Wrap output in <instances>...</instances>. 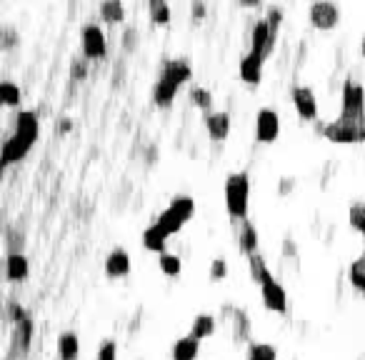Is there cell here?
<instances>
[{
    "label": "cell",
    "instance_id": "cell-1",
    "mask_svg": "<svg viewBox=\"0 0 365 360\" xmlns=\"http://www.w3.org/2000/svg\"><path fill=\"white\" fill-rule=\"evenodd\" d=\"M248 200H251V178L248 173H233L225 180V210L235 223L248 220Z\"/></svg>",
    "mask_w": 365,
    "mask_h": 360
},
{
    "label": "cell",
    "instance_id": "cell-2",
    "mask_svg": "<svg viewBox=\"0 0 365 360\" xmlns=\"http://www.w3.org/2000/svg\"><path fill=\"white\" fill-rule=\"evenodd\" d=\"M193 213H195V203H193L191 195H175V198L170 200L168 208L156 218V225L170 238V235H175L188 220H191Z\"/></svg>",
    "mask_w": 365,
    "mask_h": 360
},
{
    "label": "cell",
    "instance_id": "cell-3",
    "mask_svg": "<svg viewBox=\"0 0 365 360\" xmlns=\"http://www.w3.org/2000/svg\"><path fill=\"white\" fill-rule=\"evenodd\" d=\"M8 320L13 323V353L15 355H28L30 343H33V318L23 306L13 303L8 306Z\"/></svg>",
    "mask_w": 365,
    "mask_h": 360
},
{
    "label": "cell",
    "instance_id": "cell-4",
    "mask_svg": "<svg viewBox=\"0 0 365 360\" xmlns=\"http://www.w3.org/2000/svg\"><path fill=\"white\" fill-rule=\"evenodd\" d=\"M320 133L330 143H365V123H353V120H333L328 126H320Z\"/></svg>",
    "mask_w": 365,
    "mask_h": 360
},
{
    "label": "cell",
    "instance_id": "cell-5",
    "mask_svg": "<svg viewBox=\"0 0 365 360\" xmlns=\"http://www.w3.org/2000/svg\"><path fill=\"white\" fill-rule=\"evenodd\" d=\"M343 120H353V123H365V88L355 80L348 78L343 85Z\"/></svg>",
    "mask_w": 365,
    "mask_h": 360
},
{
    "label": "cell",
    "instance_id": "cell-6",
    "mask_svg": "<svg viewBox=\"0 0 365 360\" xmlns=\"http://www.w3.org/2000/svg\"><path fill=\"white\" fill-rule=\"evenodd\" d=\"M80 40H83V55L88 60H103L108 53V40H105V33H103L100 25H85Z\"/></svg>",
    "mask_w": 365,
    "mask_h": 360
},
{
    "label": "cell",
    "instance_id": "cell-7",
    "mask_svg": "<svg viewBox=\"0 0 365 360\" xmlns=\"http://www.w3.org/2000/svg\"><path fill=\"white\" fill-rule=\"evenodd\" d=\"M273 45H276V36H273L268 20L260 18L253 25V33H251V55L265 60L270 55V50H273Z\"/></svg>",
    "mask_w": 365,
    "mask_h": 360
},
{
    "label": "cell",
    "instance_id": "cell-8",
    "mask_svg": "<svg viewBox=\"0 0 365 360\" xmlns=\"http://www.w3.org/2000/svg\"><path fill=\"white\" fill-rule=\"evenodd\" d=\"M260 293H263V303H265L268 310H273V313H285L288 310V293H285V288H283L281 283L273 278V273H270V276L260 283Z\"/></svg>",
    "mask_w": 365,
    "mask_h": 360
},
{
    "label": "cell",
    "instance_id": "cell-9",
    "mask_svg": "<svg viewBox=\"0 0 365 360\" xmlns=\"http://www.w3.org/2000/svg\"><path fill=\"white\" fill-rule=\"evenodd\" d=\"M281 135V118L276 110L263 108L255 118V140L258 143H273Z\"/></svg>",
    "mask_w": 365,
    "mask_h": 360
},
{
    "label": "cell",
    "instance_id": "cell-10",
    "mask_svg": "<svg viewBox=\"0 0 365 360\" xmlns=\"http://www.w3.org/2000/svg\"><path fill=\"white\" fill-rule=\"evenodd\" d=\"M341 20V8L333 3H313L311 6V23L318 30H330L336 28Z\"/></svg>",
    "mask_w": 365,
    "mask_h": 360
},
{
    "label": "cell",
    "instance_id": "cell-11",
    "mask_svg": "<svg viewBox=\"0 0 365 360\" xmlns=\"http://www.w3.org/2000/svg\"><path fill=\"white\" fill-rule=\"evenodd\" d=\"M293 105L298 110L300 118L306 120H315L318 118V100H315V93L306 85H295L293 88Z\"/></svg>",
    "mask_w": 365,
    "mask_h": 360
},
{
    "label": "cell",
    "instance_id": "cell-12",
    "mask_svg": "<svg viewBox=\"0 0 365 360\" xmlns=\"http://www.w3.org/2000/svg\"><path fill=\"white\" fill-rule=\"evenodd\" d=\"M38 133H40V120L33 110H20L15 118V135H20L28 143H36Z\"/></svg>",
    "mask_w": 365,
    "mask_h": 360
},
{
    "label": "cell",
    "instance_id": "cell-13",
    "mask_svg": "<svg viewBox=\"0 0 365 360\" xmlns=\"http://www.w3.org/2000/svg\"><path fill=\"white\" fill-rule=\"evenodd\" d=\"M191 75H193V70L186 60H168V63L163 66V73H161V78L168 80V83L175 85L178 90H180V85H186L188 80H191Z\"/></svg>",
    "mask_w": 365,
    "mask_h": 360
},
{
    "label": "cell",
    "instance_id": "cell-14",
    "mask_svg": "<svg viewBox=\"0 0 365 360\" xmlns=\"http://www.w3.org/2000/svg\"><path fill=\"white\" fill-rule=\"evenodd\" d=\"M30 148H33V143H28V140H23L20 135L13 133L10 138L3 143V165H13V163L23 160Z\"/></svg>",
    "mask_w": 365,
    "mask_h": 360
},
{
    "label": "cell",
    "instance_id": "cell-15",
    "mask_svg": "<svg viewBox=\"0 0 365 360\" xmlns=\"http://www.w3.org/2000/svg\"><path fill=\"white\" fill-rule=\"evenodd\" d=\"M131 273V255L123 248H115L105 258V276L108 278H123Z\"/></svg>",
    "mask_w": 365,
    "mask_h": 360
},
{
    "label": "cell",
    "instance_id": "cell-16",
    "mask_svg": "<svg viewBox=\"0 0 365 360\" xmlns=\"http://www.w3.org/2000/svg\"><path fill=\"white\" fill-rule=\"evenodd\" d=\"M205 128L213 140H225L230 133V115L228 113H208L205 115Z\"/></svg>",
    "mask_w": 365,
    "mask_h": 360
},
{
    "label": "cell",
    "instance_id": "cell-17",
    "mask_svg": "<svg viewBox=\"0 0 365 360\" xmlns=\"http://www.w3.org/2000/svg\"><path fill=\"white\" fill-rule=\"evenodd\" d=\"M30 273V265H28V258H25L23 253H15V255H8L6 258V278L10 283H20L25 280Z\"/></svg>",
    "mask_w": 365,
    "mask_h": 360
},
{
    "label": "cell",
    "instance_id": "cell-18",
    "mask_svg": "<svg viewBox=\"0 0 365 360\" xmlns=\"http://www.w3.org/2000/svg\"><path fill=\"white\" fill-rule=\"evenodd\" d=\"M260 73H263V60L248 53L246 58L240 60V78L246 80L248 85L260 83Z\"/></svg>",
    "mask_w": 365,
    "mask_h": 360
},
{
    "label": "cell",
    "instance_id": "cell-19",
    "mask_svg": "<svg viewBox=\"0 0 365 360\" xmlns=\"http://www.w3.org/2000/svg\"><path fill=\"white\" fill-rule=\"evenodd\" d=\"M238 246H240V250L246 253L248 258L258 253V233H255V228H253V223H251V220H243V223H240Z\"/></svg>",
    "mask_w": 365,
    "mask_h": 360
},
{
    "label": "cell",
    "instance_id": "cell-20",
    "mask_svg": "<svg viewBox=\"0 0 365 360\" xmlns=\"http://www.w3.org/2000/svg\"><path fill=\"white\" fill-rule=\"evenodd\" d=\"M165 243H168V235L163 233V230L158 228L156 223H153L150 228H145L143 246L148 248V250H153V253H158V255H163V253H165Z\"/></svg>",
    "mask_w": 365,
    "mask_h": 360
},
{
    "label": "cell",
    "instance_id": "cell-21",
    "mask_svg": "<svg viewBox=\"0 0 365 360\" xmlns=\"http://www.w3.org/2000/svg\"><path fill=\"white\" fill-rule=\"evenodd\" d=\"M198 350H200V340H198V338L193 336L180 338L173 345V360H195Z\"/></svg>",
    "mask_w": 365,
    "mask_h": 360
},
{
    "label": "cell",
    "instance_id": "cell-22",
    "mask_svg": "<svg viewBox=\"0 0 365 360\" xmlns=\"http://www.w3.org/2000/svg\"><path fill=\"white\" fill-rule=\"evenodd\" d=\"M175 96H178V88L170 85L168 80L158 78L156 88H153V100H156L158 108H168V105H173Z\"/></svg>",
    "mask_w": 365,
    "mask_h": 360
},
{
    "label": "cell",
    "instance_id": "cell-23",
    "mask_svg": "<svg viewBox=\"0 0 365 360\" xmlns=\"http://www.w3.org/2000/svg\"><path fill=\"white\" fill-rule=\"evenodd\" d=\"M58 353H60V360H75L80 353V340L75 333H63L58 338Z\"/></svg>",
    "mask_w": 365,
    "mask_h": 360
},
{
    "label": "cell",
    "instance_id": "cell-24",
    "mask_svg": "<svg viewBox=\"0 0 365 360\" xmlns=\"http://www.w3.org/2000/svg\"><path fill=\"white\" fill-rule=\"evenodd\" d=\"M100 15L108 25H118V23H123V18H126V8H123L120 0H105L100 6Z\"/></svg>",
    "mask_w": 365,
    "mask_h": 360
},
{
    "label": "cell",
    "instance_id": "cell-25",
    "mask_svg": "<svg viewBox=\"0 0 365 360\" xmlns=\"http://www.w3.org/2000/svg\"><path fill=\"white\" fill-rule=\"evenodd\" d=\"M213 333H216V318H213V315H198V318L193 320V330H191L193 338L203 340V338H210Z\"/></svg>",
    "mask_w": 365,
    "mask_h": 360
},
{
    "label": "cell",
    "instance_id": "cell-26",
    "mask_svg": "<svg viewBox=\"0 0 365 360\" xmlns=\"http://www.w3.org/2000/svg\"><path fill=\"white\" fill-rule=\"evenodd\" d=\"M150 20L156 25H168L170 23V6L168 3H163V0H153L150 3Z\"/></svg>",
    "mask_w": 365,
    "mask_h": 360
},
{
    "label": "cell",
    "instance_id": "cell-27",
    "mask_svg": "<svg viewBox=\"0 0 365 360\" xmlns=\"http://www.w3.org/2000/svg\"><path fill=\"white\" fill-rule=\"evenodd\" d=\"M158 265H161V270L168 278L180 276V270H183V263H180V258H178V255H170V253H163V255H158Z\"/></svg>",
    "mask_w": 365,
    "mask_h": 360
},
{
    "label": "cell",
    "instance_id": "cell-28",
    "mask_svg": "<svg viewBox=\"0 0 365 360\" xmlns=\"http://www.w3.org/2000/svg\"><path fill=\"white\" fill-rule=\"evenodd\" d=\"M0 100H3V105H8V108H15L20 103V88L15 83H10V80H6V83L0 85Z\"/></svg>",
    "mask_w": 365,
    "mask_h": 360
},
{
    "label": "cell",
    "instance_id": "cell-29",
    "mask_svg": "<svg viewBox=\"0 0 365 360\" xmlns=\"http://www.w3.org/2000/svg\"><path fill=\"white\" fill-rule=\"evenodd\" d=\"M248 263H251V276H253V280L260 285V283L265 280V278L270 276V270H268V265H265V260H263V255L260 253H255V255H251L248 258Z\"/></svg>",
    "mask_w": 365,
    "mask_h": 360
},
{
    "label": "cell",
    "instance_id": "cell-30",
    "mask_svg": "<svg viewBox=\"0 0 365 360\" xmlns=\"http://www.w3.org/2000/svg\"><path fill=\"white\" fill-rule=\"evenodd\" d=\"M248 360H278V353L268 343H253L248 350Z\"/></svg>",
    "mask_w": 365,
    "mask_h": 360
},
{
    "label": "cell",
    "instance_id": "cell-31",
    "mask_svg": "<svg viewBox=\"0 0 365 360\" xmlns=\"http://www.w3.org/2000/svg\"><path fill=\"white\" fill-rule=\"evenodd\" d=\"M348 220H350V228L365 235V205L363 203L350 205V210H348Z\"/></svg>",
    "mask_w": 365,
    "mask_h": 360
},
{
    "label": "cell",
    "instance_id": "cell-32",
    "mask_svg": "<svg viewBox=\"0 0 365 360\" xmlns=\"http://www.w3.org/2000/svg\"><path fill=\"white\" fill-rule=\"evenodd\" d=\"M350 283H353V288L365 293V255L350 265Z\"/></svg>",
    "mask_w": 365,
    "mask_h": 360
},
{
    "label": "cell",
    "instance_id": "cell-33",
    "mask_svg": "<svg viewBox=\"0 0 365 360\" xmlns=\"http://www.w3.org/2000/svg\"><path fill=\"white\" fill-rule=\"evenodd\" d=\"M191 100L195 108L200 110H210V105H213V96H210V90L200 88V85H195V88L191 90Z\"/></svg>",
    "mask_w": 365,
    "mask_h": 360
},
{
    "label": "cell",
    "instance_id": "cell-34",
    "mask_svg": "<svg viewBox=\"0 0 365 360\" xmlns=\"http://www.w3.org/2000/svg\"><path fill=\"white\" fill-rule=\"evenodd\" d=\"M248 333H251L248 315L243 310H235V338H238V340H248Z\"/></svg>",
    "mask_w": 365,
    "mask_h": 360
},
{
    "label": "cell",
    "instance_id": "cell-35",
    "mask_svg": "<svg viewBox=\"0 0 365 360\" xmlns=\"http://www.w3.org/2000/svg\"><path fill=\"white\" fill-rule=\"evenodd\" d=\"M70 78L73 80H85L88 78V58H73Z\"/></svg>",
    "mask_w": 365,
    "mask_h": 360
},
{
    "label": "cell",
    "instance_id": "cell-36",
    "mask_svg": "<svg viewBox=\"0 0 365 360\" xmlns=\"http://www.w3.org/2000/svg\"><path fill=\"white\" fill-rule=\"evenodd\" d=\"M268 25H270V30H273V36H278V28H281V23H283V10L281 8H276V6H270L268 8Z\"/></svg>",
    "mask_w": 365,
    "mask_h": 360
},
{
    "label": "cell",
    "instance_id": "cell-37",
    "mask_svg": "<svg viewBox=\"0 0 365 360\" xmlns=\"http://www.w3.org/2000/svg\"><path fill=\"white\" fill-rule=\"evenodd\" d=\"M225 276H228L225 260H223V258H216V260H213V265H210V278H213V280H223Z\"/></svg>",
    "mask_w": 365,
    "mask_h": 360
},
{
    "label": "cell",
    "instance_id": "cell-38",
    "mask_svg": "<svg viewBox=\"0 0 365 360\" xmlns=\"http://www.w3.org/2000/svg\"><path fill=\"white\" fill-rule=\"evenodd\" d=\"M98 360H118V348L113 340L103 343V348L98 350Z\"/></svg>",
    "mask_w": 365,
    "mask_h": 360
},
{
    "label": "cell",
    "instance_id": "cell-39",
    "mask_svg": "<svg viewBox=\"0 0 365 360\" xmlns=\"http://www.w3.org/2000/svg\"><path fill=\"white\" fill-rule=\"evenodd\" d=\"M135 36H138V30H135V28H128L126 30V43H123V45H126V50H135Z\"/></svg>",
    "mask_w": 365,
    "mask_h": 360
},
{
    "label": "cell",
    "instance_id": "cell-40",
    "mask_svg": "<svg viewBox=\"0 0 365 360\" xmlns=\"http://www.w3.org/2000/svg\"><path fill=\"white\" fill-rule=\"evenodd\" d=\"M191 10H193V18H195V20H203L205 18V6H203V3H198V0H195V3L191 6Z\"/></svg>",
    "mask_w": 365,
    "mask_h": 360
},
{
    "label": "cell",
    "instance_id": "cell-41",
    "mask_svg": "<svg viewBox=\"0 0 365 360\" xmlns=\"http://www.w3.org/2000/svg\"><path fill=\"white\" fill-rule=\"evenodd\" d=\"M3 38H6V40H3V48H10L13 43H15V33H13V30H3Z\"/></svg>",
    "mask_w": 365,
    "mask_h": 360
},
{
    "label": "cell",
    "instance_id": "cell-42",
    "mask_svg": "<svg viewBox=\"0 0 365 360\" xmlns=\"http://www.w3.org/2000/svg\"><path fill=\"white\" fill-rule=\"evenodd\" d=\"M58 130H63V133H68V130H70V120H68V118H63V123H58Z\"/></svg>",
    "mask_w": 365,
    "mask_h": 360
},
{
    "label": "cell",
    "instance_id": "cell-43",
    "mask_svg": "<svg viewBox=\"0 0 365 360\" xmlns=\"http://www.w3.org/2000/svg\"><path fill=\"white\" fill-rule=\"evenodd\" d=\"M360 53H363V58H365V38H363V43H360Z\"/></svg>",
    "mask_w": 365,
    "mask_h": 360
},
{
    "label": "cell",
    "instance_id": "cell-44",
    "mask_svg": "<svg viewBox=\"0 0 365 360\" xmlns=\"http://www.w3.org/2000/svg\"><path fill=\"white\" fill-rule=\"evenodd\" d=\"M363 248H365V235H363ZM363 255H365V250H363Z\"/></svg>",
    "mask_w": 365,
    "mask_h": 360
},
{
    "label": "cell",
    "instance_id": "cell-45",
    "mask_svg": "<svg viewBox=\"0 0 365 360\" xmlns=\"http://www.w3.org/2000/svg\"><path fill=\"white\" fill-rule=\"evenodd\" d=\"M363 295H365V293H363Z\"/></svg>",
    "mask_w": 365,
    "mask_h": 360
}]
</instances>
